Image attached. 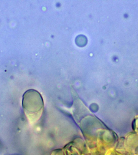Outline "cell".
<instances>
[{"label": "cell", "instance_id": "cell-1", "mask_svg": "<svg viewBox=\"0 0 138 155\" xmlns=\"http://www.w3.org/2000/svg\"><path fill=\"white\" fill-rule=\"evenodd\" d=\"M41 95L37 91L29 90L24 93L23 97L22 105L24 112L30 121L35 120L36 101Z\"/></svg>", "mask_w": 138, "mask_h": 155}]
</instances>
